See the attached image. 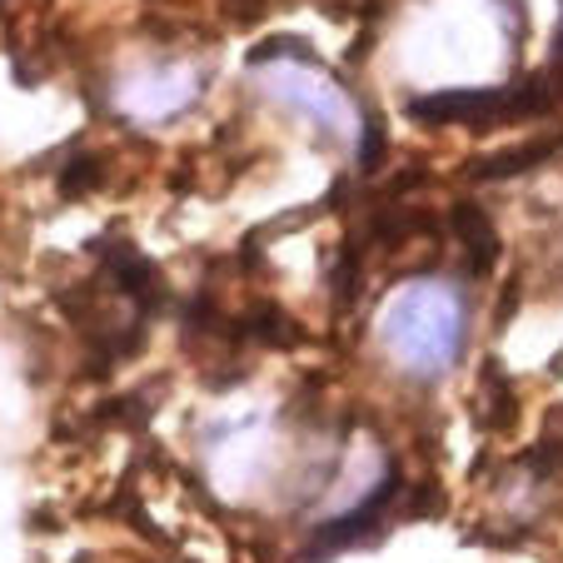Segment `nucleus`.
Returning a JSON list of instances; mask_svg holds the SVG:
<instances>
[{
    "label": "nucleus",
    "mask_w": 563,
    "mask_h": 563,
    "mask_svg": "<svg viewBox=\"0 0 563 563\" xmlns=\"http://www.w3.org/2000/svg\"><path fill=\"white\" fill-rule=\"evenodd\" d=\"M379 340L409 379H439L459 364L468 340L464 289L449 279H415L384 305Z\"/></svg>",
    "instance_id": "obj_1"
},
{
    "label": "nucleus",
    "mask_w": 563,
    "mask_h": 563,
    "mask_svg": "<svg viewBox=\"0 0 563 563\" xmlns=\"http://www.w3.org/2000/svg\"><path fill=\"white\" fill-rule=\"evenodd\" d=\"M195 96H200V75L150 70V75H135L120 100H125V110H135L140 120H170V115H180Z\"/></svg>",
    "instance_id": "obj_4"
},
{
    "label": "nucleus",
    "mask_w": 563,
    "mask_h": 563,
    "mask_svg": "<svg viewBox=\"0 0 563 563\" xmlns=\"http://www.w3.org/2000/svg\"><path fill=\"white\" fill-rule=\"evenodd\" d=\"M454 234L464 240L468 269H478V275H489L494 255H499V234H494L489 214L478 210V205H459V210H454Z\"/></svg>",
    "instance_id": "obj_5"
},
{
    "label": "nucleus",
    "mask_w": 563,
    "mask_h": 563,
    "mask_svg": "<svg viewBox=\"0 0 563 563\" xmlns=\"http://www.w3.org/2000/svg\"><path fill=\"white\" fill-rule=\"evenodd\" d=\"M409 499V484H405V474L399 468H389V474L379 478L369 489V499L364 504H354L350 514H340L334 523H324V529L314 533V543H309V553H305V563H324L330 553H340V549H354V543H364V539H374L379 529H389L394 523V514H399V504Z\"/></svg>",
    "instance_id": "obj_3"
},
{
    "label": "nucleus",
    "mask_w": 563,
    "mask_h": 563,
    "mask_svg": "<svg viewBox=\"0 0 563 563\" xmlns=\"http://www.w3.org/2000/svg\"><path fill=\"white\" fill-rule=\"evenodd\" d=\"M265 90L289 110V115L309 120L319 135H330V140L360 135V110L350 106V96L334 86L330 75L309 70V65H299V60H279V65H269Z\"/></svg>",
    "instance_id": "obj_2"
},
{
    "label": "nucleus",
    "mask_w": 563,
    "mask_h": 563,
    "mask_svg": "<svg viewBox=\"0 0 563 563\" xmlns=\"http://www.w3.org/2000/svg\"><path fill=\"white\" fill-rule=\"evenodd\" d=\"M484 405H489V424H509L514 389H509V379L499 374V364H489V369H484Z\"/></svg>",
    "instance_id": "obj_7"
},
{
    "label": "nucleus",
    "mask_w": 563,
    "mask_h": 563,
    "mask_svg": "<svg viewBox=\"0 0 563 563\" xmlns=\"http://www.w3.org/2000/svg\"><path fill=\"white\" fill-rule=\"evenodd\" d=\"M553 140H539V145H529V150H509V155H494V159H484L478 165V180H494V175H519V170H529V165H539V159H549L553 155Z\"/></svg>",
    "instance_id": "obj_6"
}]
</instances>
